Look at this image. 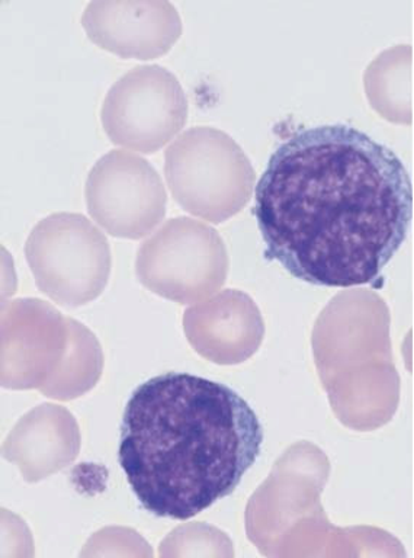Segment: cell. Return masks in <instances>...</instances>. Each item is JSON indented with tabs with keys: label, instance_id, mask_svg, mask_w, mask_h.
I'll return each instance as SVG.
<instances>
[{
	"label": "cell",
	"instance_id": "obj_1",
	"mask_svg": "<svg viewBox=\"0 0 414 558\" xmlns=\"http://www.w3.org/2000/svg\"><path fill=\"white\" fill-rule=\"evenodd\" d=\"M265 256L318 287L365 286L407 238L413 187L391 148L346 124L279 144L255 191Z\"/></svg>",
	"mask_w": 414,
	"mask_h": 558
},
{
	"label": "cell",
	"instance_id": "obj_2",
	"mask_svg": "<svg viewBox=\"0 0 414 558\" xmlns=\"http://www.w3.org/2000/svg\"><path fill=\"white\" fill-rule=\"evenodd\" d=\"M264 427L224 384L166 373L139 384L122 417L118 460L139 505L186 521L238 488Z\"/></svg>",
	"mask_w": 414,
	"mask_h": 558
},
{
	"label": "cell",
	"instance_id": "obj_3",
	"mask_svg": "<svg viewBox=\"0 0 414 558\" xmlns=\"http://www.w3.org/2000/svg\"><path fill=\"white\" fill-rule=\"evenodd\" d=\"M165 177L187 213L222 222L246 207L255 191V169L224 131L192 126L165 153Z\"/></svg>",
	"mask_w": 414,
	"mask_h": 558
},
{
	"label": "cell",
	"instance_id": "obj_4",
	"mask_svg": "<svg viewBox=\"0 0 414 558\" xmlns=\"http://www.w3.org/2000/svg\"><path fill=\"white\" fill-rule=\"evenodd\" d=\"M25 255L39 290L64 307L96 299L111 268L107 238L82 214L44 218L26 240Z\"/></svg>",
	"mask_w": 414,
	"mask_h": 558
},
{
	"label": "cell",
	"instance_id": "obj_5",
	"mask_svg": "<svg viewBox=\"0 0 414 558\" xmlns=\"http://www.w3.org/2000/svg\"><path fill=\"white\" fill-rule=\"evenodd\" d=\"M100 121L117 146L153 155L187 121V96L168 69L143 64L122 74L105 96Z\"/></svg>",
	"mask_w": 414,
	"mask_h": 558
},
{
	"label": "cell",
	"instance_id": "obj_6",
	"mask_svg": "<svg viewBox=\"0 0 414 558\" xmlns=\"http://www.w3.org/2000/svg\"><path fill=\"white\" fill-rule=\"evenodd\" d=\"M227 252L220 234L204 222L176 217L139 248V281L156 294L191 303L211 294L227 275Z\"/></svg>",
	"mask_w": 414,
	"mask_h": 558
},
{
	"label": "cell",
	"instance_id": "obj_7",
	"mask_svg": "<svg viewBox=\"0 0 414 558\" xmlns=\"http://www.w3.org/2000/svg\"><path fill=\"white\" fill-rule=\"evenodd\" d=\"M85 196L95 221L118 238L138 239L166 214L168 194L159 172L133 151L111 150L87 174Z\"/></svg>",
	"mask_w": 414,
	"mask_h": 558
},
{
	"label": "cell",
	"instance_id": "obj_8",
	"mask_svg": "<svg viewBox=\"0 0 414 558\" xmlns=\"http://www.w3.org/2000/svg\"><path fill=\"white\" fill-rule=\"evenodd\" d=\"M82 26L90 41L122 59H156L182 35L181 15L168 0L90 2Z\"/></svg>",
	"mask_w": 414,
	"mask_h": 558
},
{
	"label": "cell",
	"instance_id": "obj_9",
	"mask_svg": "<svg viewBox=\"0 0 414 558\" xmlns=\"http://www.w3.org/2000/svg\"><path fill=\"white\" fill-rule=\"evenodd\" d=\"M185 329L195 344H253L259 342L264 323L246 294L227 290L187 310Z\"/></svg>",
	"mask_w": 414,
	"mask_h": 558
},
{
	"label": "cell",
	"instance_id": "obj_10",
	"mask_svg": "<svg viewBox=\"0 0 414 558\" xmlns=\"http://www.w3.org/2000/svg\"><path fill=\"white\" fill-rule=\"evenodd\" d=\"M413 48L409 44L379 52L364 73L366 98L387 121L409 125L413 121Z\"/></svg>",
	"mask_w": 414,
	"mask_h": 558
}]
</instances>
